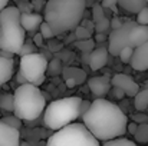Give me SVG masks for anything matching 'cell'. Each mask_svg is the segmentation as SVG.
Masks as SVG:
<instances>
[{
	"mask_svg": "<svg viewBox=\"0 0 148 146\" xmlns=\"http://www.w3.org/2000/svg\"><path fill=\"white\" fill-rule=\"evenodd\" d=\"M137 24H138L137 22L128 20L119 29L112 30L109 33V36H108V50L112 56L119 57V53L122 52V49L130 46V33Z\"/></svg>",
	"mask_w": 148,
	"mask_h": 146,
	"instance_id": "ba28073f",
	"label": "cell"
},
{
	"mask_svg": "<svg viewBox=\"0 0 148 146\" xmlns=\"http://www.w3.org/2000/svg\"><path fill=\"white\" fill-rule=\"evenodd\" d=\"M109 50L106 48H97L94 49V52L89 54V62H88V65H89V67L95 72V70H99V69H102L105 65H106V62H108V57H109Z\"/></svg>",
	"mask_w": 148,
	"mask_h": 146,
	"instance_id": "5bb4252c",
	"label": "cell"
},
{
	"mask_svg": "<svg viewBox=\"0 0 148 146\" xmlns=\"http://www.w3.org/2000/svg\"><path fill=\"white\" fill-rule=\"evenodd\" d=\"M132 122H135V123H138V125H141V123H148V116L140 112V113H137V115L132 116Z\"/></svg>",
	"mask_w": 148,
	"mask_h": 146,
	"instance_id": "d6a6232c",
	"label": "cell"
},
{
	"mask_svg": "<svg viewBox=\"0 0 148 146\" xmlns=\"http://www.w3.org/2000/svg\"><path fill=\"white\" fill-rule=\"evenodd\" d=\"M98 141L84 123H72L60 130H56L46 146H101Z\"/></svg>",
	"mask_w": 148,
	"mask_h": 146,
	"instance_id": "8992f818",
	"label": "cell"
},
{
	"mask_svg": "<svg viewBox=\"0 0 148 146\" xmlns=\"http://www.w3.org/2000/svg\"><path fill=\"white\" fill-rule=\"evenodd\" d=\"M147 1H148V0H147Z\"/></svg>",
	"mask_w": 148,
	"mask_h": 146,
	"instance_id": "ee69618b",
	"label": "cell"
},
{
	"mask_svg": "<svg viewBox=\"0 0 148 146\" xmlns=\"http://www.w3.org/2000/svg\"><path fill=\"white\" fill-rule=\"evenodd\" d=\"M132 54H134V49L128 46V48L122 49V52L119 53V59H121V62H122V63H131Z\"/></svg>",
	"mask_w": 148,
	"mask_h": 146,
	"instance_id": "f546056e",
	"label": "cell"
},
{
	"mask_svg": "<svg viewBox=\"0 0 148 146\" xmlns=\"http://www.w3.org/2000/svg\"><path fill=\"white\" fill-rule=\"evenodd\" d=\"M75 37L78 39V40H86V39H91L92 37V30H89L88 27H85V26H78L76 29H75Z\"/></svg>",
	"mask_w": 148,
	"mask_h": 146,
	"instance_id": "cb8c5ba5",
	"label": "cell"
},
{
	"mask_svg": "<svg viewBox=\"0 0 148 146\" xmlns=\"http://www.w3.org/2000/svg\"><path fill=\"white\" fill-rule=\"evenodd\" d=\"M92 19H94V23L106 19V17H105V12H103L102 4H94V7H92Z\"/></svg>",
	"mask_w": 148,
	"mask_h": 146,
	"instance_id": "484cf974",
	"label": "cell"
},
{
	"mask_svg": "<svg viewBox=\"0 0 148 146\" xmlns=\"http://www.w3.org/2000/svg\"><path fill=\"white\" fill-rule=\"evenodd\" d=\"M138 24H143V26H148V7H144L138 14H137V20H135Z\"/></svg>",
	"mask_w": 148,
	"mask_h": 146,
	"instance_id": "1f68e13d",
	"label": "cell"
},
{
	"mask_svg": "<svg viewBox=\"0 0 148 146\" xmlns=\"http://www.w3.org/2000/svg\"><path fill=\"white\" fill-rule=\"evenodd\" d=\"M109 27H111V20L103 19V20L95 23V33H106V30Z\"/></svg>",
	"mask_w": 148,
	"mask_h": 146,
	"instance_id": "4dcf8cb0",
	"label": "cell"
},
{
	"mask_svg": "<svg viewBox=\"0 0 148 146\" xmlns=\"http://www.w3.org/2000/svg\"><path fill=\"white\" fill-rule=\"evenodd\" d=\"M82 103L79 96H69L50 102L45 109L43 123L52 130H60L72 125L78 117H82Z\"/></svg>",
	"mask_w": 148,
	"mask_h": 146,
	"instance_id": "277c9868",
	"label": "cell"
},
{
	"mask_svg": "<svg viewBox=\"0 0 148 146\" xmlns=\"http://www.w3.org/2000/svg\"><path fill=\"white\" fill-rule=\"evenodd\" d=\"M134 106L138 112H143L148 107V89L140 90V93L134 97Z\"/></svg>",
	"mask_w": 148,
	"mask_h": 146,
	"instance_id": "d6986e66",
	"label": "cell"
},
{
	"mask_svg": "<svg viewBox=\"0 0 148 146\" xmlns=\"http://www.w3.org/2000/svg\"><path fill=\"white\" fill-rule=\"evenodd\" d=\"M1 120H3L4 123H7L9 126L16 128V129H20V126H22V119H19L16 115H13V116H6V117H3Z\"/></svg>",
	"mask_w": 148,
	"mask_h": 146,
	"instance_id": "83f0119b",
	"label": "cell"
},
{
	"mask_svg": "<svg viewBox=\"0 0 148 146\" xmlns=\"http://www.w3.org/2000/svg\"><path fill=\"white\" fill-rule=\"evenodd\" d=\"M101 4L103 9H115V6L118 4V0H102Z\"/></svg>",
	"mask_w": 148,
	"mask_h": 146,
	"instance_id": "e575fe53",
	"label": "cell"
},
{
	"mask_svg": "<svg viewBox=\"0 0 148 146\" xmlns=\"http://www.w3.org/2000/svg\"><path fill=\"white\" fill-rule=\"evenodd\" d=\"M7 3H9V0H0V12L7 7Z\"/></svg>",
	"mask_w": 148,
	"mask_h": 146,
	"instance_id": "b9f144b4",
	"label": "cell"
},
{
	"mask_svg": "<svg viewBox=\"0 0 148 146\" xmlns=\"http://www.w3.org/2000/svg\"><path fill=\"white\" fill-rule=\"evenodd\" d=\"M76 48L81 49L84 53H86V54H91L92 52H94V49H95V40H92V39H86V40H78L76 42Z\"/></svg>",
	"mask_w": 148,
	"mask_h": 146,
	"instance_id": "7402d4cb",
	"label": "cell"
},
{
	"mask_svg": "<svg viewBox=\"0 0 148 146\" xmlns=\"http://www.w3.org/2000/svg\"><path fill=\"white\" fill-rule=\"evenodd\" d=\"M112 90H114V96L116 97V99H122L124 96H127L125 92H124L122 89H119V88H114V86H112Z\"/></svg>",
	"mask_w": 148,
	"mask_h": 146,
	"instance_id": "74e56055",
	"label": "cell"
},
{
	"mask_svg": "<svg viewBox=\"0 0 148 146\" xmlns=\"http://www.w3.org/2000/svg\"><path fill=\"white\" fill-rule=\"evenodd\" d=\"M39 33H40L45 39H48V40L53 39V37L56 36V33L53 32V29L50 27L49 23H46V22H43V23H42V26H40V29H39Z\"/></svg>",
	"mask_w": 148,
	"mask_h": 146,
	"instance_id": "4316f807",
	"label": "cell"
},
{
	"mask_svg": "<svg viewBox=\"0 0 148 146\" xmlns=\"http://www.w3.org/2000/svg\"><path fill=\"white\" fill-rule=\"evenodd\" d=\"M22 12L17 6H7L0 12V50L19 54L25 45L26 30L20 23Z\"/></svg>",
	"mask_w": 148,
	"mask_h": 146,
	"instance_id": "3957f363",
	"label": "cell"
},
{
	"mask_svg": "<svg viewBox=\"0 0 148 146\" xmlns=\"http://www.w3.org/2000/svg\"><path fill=\"white\" fill-rule=\"evenodd\" d=\"M137 129H138V123H135V122H130L128 123V129H127V132L130 133V135H135V132H137Z\"/></svg>",
	"mask_w": 148,
	"mask_h": 146,
	"instance_id": "8d00e7d4",
	"label": "cell"
},
{
	"mask_svg": "<svg viewBox=\"0 0 148 146\" xmlns=\"http://www.w3.org/2000/svg\"><path fill=\"white\" fill-rule=\"evenodd\" d=\"M86 0H48L45 4V22L56 35L76 29L84 17Z\"/></svg>",
	"mask_w": 148,
	"mask_h": 146,
	"instance_id": "7a4b0ae2",
	"label": "cell"
},
{
	"mask_svg": "<svg viewBox=\"0 0 148 146\" xmlns=\"http://www.w3.org/2000/svg\"><path fill=\"white\" fill-rule=\"evenodd\" d=\"M48 57L42 53H33L27 56L20 57L19 63V72L25 76L27 83H32L35 86H40L45 82V75L48 72Z\"/></svg>",
	"mask_w": 148,
	"mask_h": 146,
	"instance_id": "52a82bcc",
	"label": "cell"
},
{
	"mask_svg": "<svg viewBox=\"0 0 148 146\" xmlns=\"http://www.w3.org/2000/svg\"><path fill=\"white\" fill-rule=\"evenodd\" d=\"M101 146H137V143L130 141V139H127V138H116V139L103 142Z\"/></svg>",
	"mask_w": 148,
	"mask_h": 146,
	"instance_id": "603a6c76",
	"label": "cell"
},
{
	"mask_svg": "<svg viewBox=\"0 0 148 146\" xmlns=\"http://www.w3.org/2000/svg\"><path fill=\"white\" fill-rule=\"evenodd\" d=\"M134 139L138 143H148V123L138 125V129L134 135Z\"/></svg>",
	"mask_w": 148,
	"mask_h": 146,
	"instance_id": "44dd1931",
	"label": "cell"
},
{
	"mask_svg": "<svg viewBox=\"0 0 148 146\" xmlns=\"http://www.w3.org/2000/svg\"><path fill=\"white\" fill-rule=\"evenodd\" d=\"M147 0H118V4L124 10L130 13H135V14H138L144 7H147Z\"/></svg>",
	"mask_w": 148,
	"mask_h": 146,
	"instance_id": "e0dca14e",
	"label": "cell"
},
{
	"mask_svg": "<svg viewBox=\"0 0 148 146\" xmlns=\"http://www.w3.org/2000/svg\"><path fill=\"white\" fill-rule=\"evenodd\" d=\"M20 146H30L29 143H20Z\"/></svg>",
	"mask_w": 148,
	"mask_h": 146,
	"instance_id": "7bdbcfd3",
	"label": "cell"
},
{
	"mask_svg": "<svg viewBox=\"0 0 148 146\" xmlns=\"http://www.w3.org/2000/svg\"><path fill=\"white\" fill-rule=\"evenodd\" d=\"M45 22V17L38 14V13H22V17H20V23L23 26V29L29 33H33L36 32L38 29H40L42 23Z\"/></svg>",
	"mask_w": 148,
	"mask_h": 146,
	"instance_id": "4fadbf2b",
	"label": "cell"
},
{
	"mask_svg": "<svg viewBox=\"0 0 148 146\" xmlns=\"http://www.w3.org/2000/svg\"><path fill=\"white\" fill-rule=\"evenodd\" d=\"M43 39H45V37H43L40 33H36V35L33 36V40H32V42H33L36 46H43Z\"/></svg>",
	"mask_w": 148,
	"mask_h": 146,
	"instance_id": "d590c367",
	"label": "cell"
},
{
	"mask_svg": "<svg viewBox=\"0 0 148 146\" xmlns=\"http://www.w3.org/2000/svg\"><path fill=\"white\" fill-rule=\"evenodd\" d=\"M131 67L138 72L148 70V42L141 45L140 48L134 49V54L131 59Z\"/></svg>",
	"mask_w": 148,
	"mask_h": 146,
	"instance_id": "7c38bea8",
	"label": "cell"
},
{
	"mask_svg": "<svg viewBox=\"0 0 148 146\" xmlns=\"http://www.w3.org/2000/svg\"><path fill=\"white\" fill-rule=\"evenodd\" d=\"M19 129L9 126L0 119V146H20Z\"/></svg>",
	"mask_w": 148,
	"mask_h": 146,
	"instance_id": "30bf717a",
	"label": "cell"
},
{
	"mask_svg": "<svg viewBox=\"0 0 148 146\" xmlns=\"http://www.w3.org/2000/svg\"><path fill=\"white\" fill-rule=\"evenodd\" d=\"M95 42H106V33H95Z\"/></svg>",
	"mask_w": 148,
	"mask_h": 146,
	"instance_id": "f35d334b",
	"label": "cell"
},
{
	"mask_svg": "<svg viewBox=\"0 0 148 146\" xmlns=\"http://www.w3.org/2000/svg\"><path fill=\"white\" fill-rule=\"evenodd\" d=\"M46 109V99L39 86L32 83L19 85L14 90V115L26 122L35 120Z\"/></svg>",
	"mask_w": 148,
	"mask_h": 146,
	"instance_id": "5b68a950",
	"label": "cell"
},
{
	"mask_svg": "<svg viewBox=\"0 0 148 146\" xmlns=\"http://www.w3.org/2000/svg\"><path fill=\"white\" fill-rule=\"evenodd\" d=\"M0 54L3 57H7V59H13V54L10 52H6V50H0Z\"/></svg>",
	"mask_w": 148,
	"mask_h": 146,
	"instance_id": "ab89813d",
	"label": "cell"
},
{
	"mask_svg": "<svg viewBox=\"0 0 148 146\" xmlns=\"http://www.w3.org/2000/svg\"><path fill=\"white\" fill-rule=\"evenodd\" d=\"M88 86L91 89V93L97 99H103L108 95V92L112 86V82L106 76H95L88 80Z\"/></svg>",
	"mask_w": 148,
	"mask_h": 146,
	"instance_id": "8fae6325",
	"label": "cell"
},
{
	"mask_svg": "<svg viewBox=\"0 0 148 146\" xmlns=\"http://www.w3.org/2000/svg\"><path fill=\"white\" fill-rule=\"evenodd\" d=\"M111 82H112V86L114 88H119L125 92L127 96L135 97L140 93V85L130 76V75H125V73H116L111 77Z\"/></svg>",
	"mask_w": 148,
	"mask_h": 146,
	"instance_id": "9c48e42d",
	"label": "cell"
},
{
	"mask_svg": "<svg viewBox=\"0 0 148 146\" xmlns=\"http://www.w3.org/2000/svg\"><path fill=\"white\" fill-rule=\"evenodd\" d=\"M124 23H125V22H122L119 17H114V19L111 20V29H112V30H116V29H119Z\"/></svg>",
	"mask_w": 148,
	"mask_h": 146,
	"instance_id": "836d02e7",
	"label": "cell"
},
{
	"mask_svg": "<svg viewBox=\"0 0 148 146\" xmlns=\"http://www.w3.org/2000/svg\"><path fill=\"white\" fill-rule=\"evenodd\" d=\"M0 107L7 112H14V95L0 93Z\"/></svg>",
	"mask_w": 148,
	"mask_h": 146,
	"instance_id": "ffe728a7",
	"label": "cell"
},
{
	"mask_svg": "<svg viewBox=\"0 0 148 146\" xmlns=\"http://www.w3.org/2000/svg\"><path fill=\"white\" fill-rule=\"evenodd\" d=\"M48 72H49V75H52V76L59 75L60 72H63L62 70V62L59 59H52L49 62V66H48Z\"/></svg>",
	"mask_w": 148,
	"mask_h": 146,
	"instance_id": "d4e9b609",
	"label": "cell"
},
{
	"mask_svg": "<svg viewBox=\"0 0 148 146\" xmlns=\"http://www.w3.org/2000/svg\"><path fill=\"white\" fill-rule=\"evenodd\" d=\"M33 53H38L36 52V45L33 43V42H25V45H23V48L20 50V57L22 56H27V54H33Z\"/></svg>",
	"mask_w": 148,
	"mask_h": 146,
	"instance_id": "f1b7e54d",
	"label": "cell"
},
{
	"mask_svg": "<svg viewBox=\"0 0 148 146\" xmlns=\"http://www.w3.org/2000/svg\"><path fill=\"white\" fill-rule=\"evenodd\" d=\"M65 82H66V86H68V88H73V86L76 85V82H75L73 79H65Z\"/></svg>",
	"mask_w": 148,
	"mask_h": 146,
	"instance_id": "60d3db41",
	"label": "cell"
},
{
	"mask_svg": "<svg viewBox=\"0 0 148 146\" xmlns=\"http://www.w3.org/2000/svg\"><path fill=\"white\" fill-rule=\"evenodd\" d=\"M82 123L101 142L124 138L128 129V116L124 110L103 99H95L82 116Z\"/></svg>",
	"mask_w": 148,
	"mask_h": 146,
	"instance_id": "6da1fadb",
	"label": "cell"
},
{
	"mask_svg": "<svg viewBox=\"0 0 148 146\" xmlns=\"http://www.w3.org/2000/svg\"><path fill=\"white\" fill-rule=\"evenodd\" d=\"M63 77L65 79H73L75 82H76V85H81V83H84L85 80H86V73L82 70V69H79V67H65L63 69Z\"/></svg>",
	"mask_w": 148,
	"mask_h": 146,
	"instance_id": "ac0fdd59",
	"label": "cell"
},
{
	"mask_svg": "<svg viewBox=\"0 0 148 146\" xmlns=\"http://www.w3.org/2000/svg\"><path fill=\"white\" fill-rule=\"evenodd\" d=\"M13 66H14L13 59H7L0 54V86H3L4 83H7L12 79Z\"/></svg>",
	"mask_w": 148,
	"mask_h": 146,
	"instance_id": "2e32d148",
	"label": "cell"
},
{
	"mask_svg": "<svg viewBox=\"0 0 148 146\" xmlns=\"http://www.w3.org/2000/svg\"><path fill=\"white\" fill-rule=\"evenodd\" d=\"M148 42V26L137 24L130 33V48L137 49Z\"/></svg>",
	"mask_w": 148,
	"mask_h": 146,
	"instance_id": "9a60e30c",
	"label": "cell"
}]
</instances>
